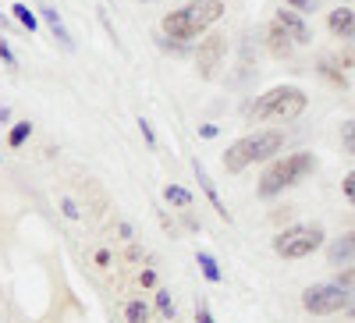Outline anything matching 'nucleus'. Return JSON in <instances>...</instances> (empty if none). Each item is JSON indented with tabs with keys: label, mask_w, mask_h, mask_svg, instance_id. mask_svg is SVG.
<instances>
[{
	"label": "nucleus",
	"mask_w": 355,
	"mask_h": 323,
	"mask_svg": "<svg viewBox=\"0 0 355 323\" xmlns=\"http://www.w3.org/2000/svg\"><path fill=\"white\" fill-rule=\"evenodd\" d=\"M220 15H224V4H220V0H192V4H185V8H178V11L164 15L160 28H164L167 40L185 43V40H196L202 28H210Z\"/></svg>",
	"instance_id": "f257e3e1"
},
{
	"label": "nucleus",
	"mask_w": 355,
	"mask_h": 323,
	"mask_svg": "<svg viewBox=\"0 0 355 323\" xmlns=\"http://www.w3.org/2000/svg\"><path fill=\"white\" fill-rule=\"evenodd\" d=\"M281 146H284V132H281V128L252 132V135H245V139H239V142L227 146V153H224V171H227V174H239V171H245L249 164L270 160L274 153H281Z\"/></svg>",
	"instance_id": "f03ea898"
},
{
	"label": "nucleus",
	"mask_w": 355,
	"mask_h": 323,
	"mask_svg": "<svg viewBox=\"0 0 355 323\" xmlns=\"http://www.w3.org/2000/svg\"><path fill=\"white\" fill-rule=\"evenodd\" d=\"M306 103H309V96L299 85H274V89H266L252 103L249 117L252 121H295V117L306 110Z\"/></svg>",
	"instance_id": "7ed1b4c3"
},
{
	"label": "nucleus",
	"mask_w": 355,
	"mask_h": 323,
	"mask_svg": "<svg viewBox=\"0 0 355 323\" xmlns=\"http://www.w3.org/2000/svg\"><path fill=\"white\" fill-rule=\"evenodd\" d=\"M313 167H316L313 153H288V157H281L277 164L266 167V174L259 178V195L270 199V195H277V192H284L291 185H299Z\"/></svg>",
	"instance_id": "20e7f679"
},
{
	"label": "nucleus",
	"mask_w": 355,
	"mask_h": 323,
	"mask_svg": "<svg viewBox=\"0 0 355 323\" xmlns=\"http://www.w3.org/2000/svg\"><path fill=\"white\" fill-rule=\"evenodd\" d=\"M320 245H323V227H316V224L284 227L277 238H274V252L284 256V259H306V256H313Z\"/></svg>",
	"instance_id": "39448f33"
},
{
	"label": "nucleus",
	"mask_w": 355,
	"mask_h": 323,
	"mask_svg": "<svg viewBox=\"0 0 355 323\" xmlns=\"http://www.w3.org/2000/svg\"><path fill=\"white\" fill-rule=\"evenodd\" d=\"M302 306H306V313H313V316H331V313L348 309V291H345L341 281H338V284H313V288H306Z\"/></svg>",
	"instance_id": "423d86ee"
},
{
	"label": "nucleus",
	"mask_w": 355,
	"mask_h": 323,
	"mask_svg": "<svg viewBox=\"0 0 355 323\" xmlns=\"http://www.w3.org/2000/svg\"><path fill=\"white\" fill-rule=\"evenodd\" d=\"M224 53H227V36H217V33L206 36L199 43V50H196V71H199V78H214V71L224 61Z\"/></svg>",
	"instance_id": "0eeeda50"
},
{
	"label": "nucleus",
	"mask_w": 355,
	"mask_h": 323,
	"mask_svg": "<svg viewBox=\"0 0 355 323\" xmlns=\"http://www.w3.org/2000/svg\"><path fill=\"white\" fill-rule=\"evenodd\" d=\"M277 25H284V33L295 40V43H309L313 40V33H309V25H306V18L295 11V8H288V11H277V18H274Z\"/></svg>",
	"instance_id": "6e6552de"
},
{
	"label": "nucleus",
	"mask_w": 355,
	"mask_h": 323,
	"mask_svg": "<svg viewBox=\"0 0 355 323\" xmlns=\"http://www.w3.org/2000/svg\"><path fill=\"white\" fill-rule=\"evenodd\" d=\"M327 28L338 40H355V11L352 8H334L327 15Z\"/></svg>",
	"instance_id": "1a4fd4ad"
},
{
	"label": "nucleus",
	"mask_w": 355,
	"mask_h": 323,
	"mask_svg": "<svg viewBox=\"0 0 355 323\" xmlns=\"http://www.w3.org/2000/svg\"><path fill=\"white\" fill-rule=\"evenodd\" d=\"M266 46H270V53L277 57V61H284V57H291V46H295V40L284 33V25H270L266 28Z\"/></svg>",
	"instance_id": "9d476101"
},
{
	"label": "nucleus",
	"mask_w": 355,
	"mask_h": 323,
	"mask_svg": "<svg viewBox=\"0 0 355 323\" xmlns=\"http://www.w3.org/2000/svg\"><path fill=\"white\" fill-rule=\"evenodd\" d=\"M40 15H43V21L50 25V33L57 36V43H61L64 50H75V40H71V33L64 28V21H61V15H57V8H50V4H43L40 8Z\"/></svg>",
	"instance_id": "9b49d317"
},
{
	"label": "nucleus",
	"mask_w": 355,
	"mask_h": 323,
	"mask_svg": "<svg viewBox=\"0 0 355 323\" xmlns=\"http://www.w3.org/2000/svg\"><path fill=\"white\" fill-rule=\"evenodd\" d=\"M192 167H196V178H199V185H202V192H206V199H210V202H214V210H217V213H220L224 220H231V213H227V207H224V202H220V195H217V189H214V182H210V174H206V167H202L199 160H196Z\"/></svg>",
	"instance_id": "f8f14e48"
},
{
	"label": "nucleus",
	"mask_w": 355,
	"mask_h": 323,
	"mask_svg": "<svg viewBox=\"0 0 355 323\" xmlns=\"http://www.w3.org/2000/svg\"><path fill=\"white\" fill-rule=\"evenodd\" d=\"M355 256V231H348L345 238H338L331 249H327V263L331 267H338V263H348Z\"/></svg>",
	"instance_id": "ddd939ff"
},
{
	"label": "nucleus",
	"mask_w": 355,
	"mask_h": 323,
	"mask_svg": "<svg viewBox=\"0 0 355 323\" xmlns=\"http://www.w3.org/2000/svg\"><path fill=\"white\" fill-rule=\"evenodd\" d=\"M196 263H199L202 277L210 281V284H220V281H224V274H220V267H217V259H214L210 252H199V256H196Z\"/></svg>",
	"instance_id": "4468645a"
},
{
	"label": "nucleus",
	"mask_w": 355,
	"mask_h": 323,
	"mask_svg": "<svg viewBox=\"0 0 355 323\" xmlns=\"http://www.w3.org/2000/svg\"><path fill=\"white\" fill-rule=\"evenodd\" d=\"M164 199L171 202V207H178V210H189L192 207V192L182 189V185H167L164 189Z\"/></svg>",
	"instance_id": "2eb2a0df"
},
{
	"label": "nucleus",
	"mask_w": 355,
	"mask_h": 323,
	"mask_svg": "<svg viewBox=\"0 0 355 323\" xmlns=\"http://www.w3.org/2000/svg\"><path fill=\"white\" fill-rule=\"evenodd\" d=\"M125 320H128V323H150V306L139 302V299H132V302L125 306Z\"/></svg>",
	"instance_id": "dca6fc26"
},
{
	"label": "nucleus",
	"mask_w": 355,
	"mask_h": 323,
	"mask_svg": "<svg viewBox=\"0 0 355 323\" xmlns=\"http://www.w3.org/2000/svg\"><path fill=\"white\" fill-rule=\"evenodd\" d=\"M28 135H33V125H28V121H18L15 128H11V135H8V142L15 146V150H18V146L28 139Z\"/></svg>",
	"instance_id": "f3484780"
},
{
	"label": "nucleus",
	"mask_w": 355,
	"mask_h": 323,
	"mask_svg": "<svg viewBox=\"0 0 355 323\" xmlns=\"http://www.w3.org/2000/svg\"><path fill=\"white\" fill-rule=\"evenodd\" d=\"M157 309H160L164 320H174V302H171V291H167V288L157 291Z\"/></svg>",
	"instance_id": "a211bd4d"
},
{
	"label": "nucleus",
	"mask_w": 355,
	"mask_h": 323,
	"mask_svg": "<svg viewBox=\"0 0 355 323\" xmlns=\"http://www.w3.org/2000/svg\"><path fill=\"white\" fill-rule=\"evenodd\" d=\"M11 11H15V18H18V21H21V25L28 28V33H36V25H40V21H36V15H33V11H28L25 4H15Z\"/></svg>",
	"instance_id": "6ab92c4d"
},
{
	"label": "nucleus",
	"mask_w": 355,
	"mask_h": 323,
	"mask_svg": "<svg viewBox=\"0 0 355 323\" xmlns=\"http://www.w3.org/2000/svg\"><path fill=\"white\" fill-rule=\"evenodd\" d=\"M284 4H288V8H295L299 15H313V11L320 8V0H284Z\"/></svg>",
	"instance_id": "aec40b11"
},
{
	"label": "nucleus",
	"mask_w": 355,
	"mask_h": 323,
	"mask_svg": "<svg viewBox=\"0 0 355 323\" xmlns=\"http://www.w3.org/2000/svg\"><path fill=\"white\" fill-rule=\"evenodd\" d=\"M341 142H345V150L355 157V121H348V125L341 128Z\"/></svg>",
	"instance_id": "412c9836"
},
{
	"label": "nucleus",
	"mask_w": 355,
	"mask_h": 323,
	"mask_svg": "<svg viewBox=\"0 0 355 323\" xmlns=\"http://www.w3.org/2000/svg\"><path fill=\"white\" fill-rule=\"evenodd\" d=\"M0 61H4V64H8V68H18V57H15V53H11V46H8V43H4V40H0Z\"/></svg>",
	"instance_id": "4be33fe9"
},
{
	"label": "nucleus",
	"mask_w": 355,
	"mask_h": 323,
	"mask_svg": "<svg viewBox=\"0 0 355 323\" xmlns=\"http://www.w3.org/2000/svg\"><path fill=\"white\" fill-rule=\"evenodd\" d=\"M61 210H64L68 220H78V217H82V210L75 207V199H61Z\"/></svg>",
	"instance_id": "5701e85b"
},
{
	"label": "nucleus",
	"mask_w": 355,
	"mask_h": 323,
	"mask_svg": "<svg viewBox=\"0 0 355 323\" xmlns=\"http://www.w3.org/2000/svg\"><path fill=\"white\" fill-rule=\"evenodd\" d=\"M345 195H348V202L355 207V171H352L348 178H345Z\"/></svg>",
	"instance_id": "b1692460"
},
{
	"label": "nucleus",
	"mask_w": 355,
	"mask_h": 323,
	"mask_svg": "<svg viewBox=\"0 0 355 323\" xmlns=\"http://www.w3.org/2000/svg\"><path fill=\"white\" fill-rule=\"evenodd\" d=\"M139 128H142V135H146V142H150V146H157V135H153V125H150V121H146V117H142V121H139Z\"/></svg>",
	"instance_id": "393cba45"
},
{
	"label": "nucleus",
	"mask_w": 355,
	"mask_h": 323,
	"mask_svg": "<svg viewBox=\"0 0 355 323\" xmlns=\"http://www.w3.org/2000/svg\"><path fill=\"white\" fill-rule=\"evenodd\" d=\"M139 281H142V288H153V284H157V270H142Z\"/></svg>",
	"instance_id": "a878e982"
},
{
	"label": "nucleus",
	"mask_w": 355,
	"mask_h": 323,
	"mask_svg": "<svg viewBox=\"0 0 355 323\" xmlns=\"http://www.w3.org/2000/svg\"><path fill=\"white\" fill-rule=\"evenodd\" d=\"M196 323H214V316H210L206 306H196Z\"/></svg>",
	"instance_id": "bb28decb"
},
{
	"label": "nucleus",
	"mask_w": 355,
	"mask_h": 323,
	"mask_svg": "<svg viewBox=\"0 0 355 323\" xmlns=\"http://www.w3.org/2000/svg\"><path fill=\"white\" fill-rule=\"evenodd\" d=\"M199 135H202V139H214V135H217V125H202Z\"/></svg>",
	"instance_id": "cd10ccee"
},
{
	"label": "nucleus",
	"mask_w": 355,
	"mask_h": 323,
	"mask_svg": "<svg viewBox=\"0 0 355 323\" xmlns=\"http://www.w3.org/2000/svg\"><path fill=\"white\" fill-rule=\"evenodd\" d=\"M96 263H100V267H110V252L100 249V252H96Z\"/></svg>",
	"instance_id": "c85d7f7f"
},
{
	"label": "nucleus",
	"mask_w": 355,
	"mask_h": 323,
	"mask_svg": "<svg viewBox=\"0 0 355 323\" xmlns=\"http://www.w3.org/2000/svg\"><path fill=\"white\" fill-rule=\"evenodd\" d=\"M117 234H121V238H132V224H117Z\"/></svg>",
	"instance_id": "c756f323"
},
{
	"label": "nucleus",
	"mask_w": 355,
	"mask_h": 323,
	"mask_svg": "<svg viewBox=\"0 0 355 323\" xmlns=\"http://www.w3.org/2000/svg\"><path fill=\"white\" fill-rule=\"evenodd\" d=\"M352 281H355V267H352V270H345V274H341V284H352Z\"/></svg>",
	"instance_id": "7c9ffc66"
},
{
	"label": "nucleus",
	"mask_w": 355,
	"mask_h": 323,
	"mask_svg": "<svg viewBox=\"0 0 355 323\" xmlns=\"http://www.w3.org/2000/svg\"><path fill=\"white\" fill-rule=\"evenodd\" d=\"M8 117H11V110H8V107H0V125H8Z\"/></svg>",
	"instance_id": "2f4dec72"
},
{
	"label": "nucleus",
	"mask_w": 355,
	"mask_h": 323,
	"mask_svg": "<svg viewBox=\"0 0 355 323\" xmlns=\"http://www.w3.org/2000/svg\"><path fill=\"white\" fill-rule=\"evenodd\" d=\"M4 25H8V18H4V15H0V28H4Z\"/></svg>",
	"instance_id": "473e14b6"
},
{
	"label": "nucleus",
	"mask_w": 355,
	"mask_h": 323,
	"mask_svg": "<svg viewBox=\"0 0 355 323\" xmlns=\"http://www.w3.org/2000/svg\"><path fill=\"white\" fill-rule=\"evenodd\" d=\"M352 320H355V309H352Z\"/></svg>",
	"instance_id": "72a5a7b5"
}]
</instances>
